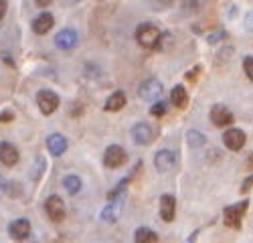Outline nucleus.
<instances>
[{
  "label": "nucleus",
  "instance_id": "22",
  "mask_svg": "<svg viewBox=\"0 0 253 243\" xmlns=\"http://www.w3.org/2000/svg\"><path fill=\"white\" fill-rule=\"evenodd\" d=\"M186 142H188V146H193V148H201L205 144V134L197 132V130H188L186 132Z\"/></svg>",
  "mask_w": 253,
  "mask_h": 243
},
{
  "label": "nucleus",
  "instance_id": "28",
  "mask_svg": "<svg viewBox=\"0 0 253 243\" xmlns=\"http://www.w3.org/2000/svg\"><path fill=\"white\" fill-rule=\"evenodd\" d=\"M6 191H8V182H6V178L0 176V197H2Z\"/></svg>",
  "mask_w": 253,
  "mask_h": 243
},
{
  "label": "nucleus",
  "instance_id": "8",
  "mask_svg": "<svg viewBox=\"0 0 253 243\" xmlns=\"http://www.w3.org/2000/svg\"><path fill=\"white\" fill-rule=\"evenodd\" d=\"M77 40H79V35L75 29H63L57 33L55 37V45L61 49V51H71L75 45H77Z\"/></svg>",
  "mask_w": 253,
  "mask_h": 243
},
{
  "label": "nucleus",
  "instance_id": "27",
  "mask_svg": "<svg viewBox=\"0 0 253 243\" xmlns=\"http://www.w3.org/2000/svg\"><path fill=\"white\" fill-rule=\"evenodd\" d=\"M251 185H253V174H251V176H247V178L243 180V187H241V191H243V193H247Z\"/></svg>",
  "mask_w": 253,
  "mask_h": 243
},
{
  "label": "nucleus",
  "instance_id": "13",
  "mask_svg": "<svg viewBox=\"0 0 253 243\" xmlns=\"http://www.w3.org/2000/svg\"><path fill=\"white\" fill-rule=\"evenodd\" d=\"M209 118H211V122H213L215 126H229L231 122H233V114H231V110L227 108V106H213V110H211V114H209Z\"/></svg>",
  "mask_w": 253,
  "mask_h": 243
},
{
  "label": "nucleus",
  "instance_id": "18",
  "mask_svg": "<svg viewBox=\"0 0 253 243\" xmlns=\"http://www.w3.org/2000/svg\"><path fill=\"white\" fill-rule=\"evenodd\" d=\"M126 106V93L124 91H114L108 99H105V112H120Z\"/></svg>",
  "mask_w": 253,
  "mask_h": 243
},
{
  "label": "nucleus",
  "instance_id": "21",
  "mask_svg": "<svg viewBox=\"0 0 253 243\" xmlns=\"http://www.w3.org/2000/svg\"><path fill=\"white\" fill-rule=\"evenodd\" d=\"M63 187H65V191L69 193V195H77L79 191H81V178L79 176H75V174H67L65 178H63Z\"/></svg>",
  "mask_w": 253,
  "mask_h": 243
},
{
  "label": "nucleus",
  "instance_id": "16",
  "mask_svg": "<svg viewBox=\"0 0 253 243\" xmlns=\"http://www.w3.org/2000/svg\"><path fill=\"white\" fill-rule=\"evenodd\" d=\"M69 148V142L63 134H51L49 140H47V150L53 154V156H61Z\"/></svg>",
  "mask_w": 253,
  "mask_h": 243
},
{
  "label": "nucleus",
  "instance_id": "12",
  "mask_svg": "<svg viewBox=\"0 0 253 243\" xmlns=\"http://www.w3.org/2000/svg\"><path fill=\"white\" fill-rule=\"evenodd\" d=\"M124 195L126 193H122V195H116V197H112L110 199V202L103 207V211H101V219L103 221H110V223H114L116 219H118V215H120V211H122V205H124Z\"/></svg>",
  "mask_w": 253,
  "mask_h": 243
},
{
  "label": "nucleus",
  "instance_id": "20",
  "mask_svg": "<svg viewBox=\"0 0 253 243\" xmlns=\"http://www.w3.org/2000/svg\"><path fill=\"white\" fill-rule=\"evenodd\" d=\"M134 239H136V243H156L158 235L148 227H138L134 233Z\"/></svg>",
  "mask_w": 253,
  "mask_h": 243
},
{
  "label": "nucleus",
  "instance_id": "23",
  "mask_svg": "<svg viewBox=\"0 0 253 243\" xmlns=\"http://www.w3.org/2000/svg\"><path fill=\"white\" fill-rule=\"evenodd\" d=\"M243 71H245V75L253 81V57H251V55L243 59Z\"/></svg>",
  "mask_w": 253,
  "mask_h": 243
},
{
  "label": "nucleus",
  "instance_id": "26",
  "mask_svg": "<svg viewBox=\"0 0 253 243\" xmlns=\"http://www.w3.org/2000/svg\"><path fill=\"white\" fill-rule=\"evenodd\" d=\"M14 118V114L10 112V110H6V112H2L0 114V124H6V122H10Z\"/></svg>",
  "mask_w": 253,
  "mask_h": 243
},
{
  "label": "nucleus",
  "instance_id": "31",
  "mask_svg": "<svg viewBox=\"0 0 253 243\" xmlns=\"http://www.w3.org/2000/svg\"><path fill=\"white\" fill-rule=\"evenodd\" d=\"M61 2H63V4H77L79 0H61Z\"/></svg>",
  "mask_w": 253,
  "mask_h": 243
},
{
  "label": "nucleus",
  "instance_id": "30",
  "mask_svg": "<svg viewBox=\"0 0 253 243\" xmlns=\"http://www.w3.org/2000/svg\"><path fill=\"white\" fill-rule=\"evenodd\" d=\"M4 12H6V0H0V18L4 16Z\"/></svg>",
  "mask_w": 253,
  "mask_h": 243
},
{
  "label": "nucleus",
  "instance_id": "9",
  "mask_svg": "<svg viewBox=\"0 0 253 243\" xmlns=\"http://www.w3.org/2000/svg\"><path fill=\"white\" fill-rule=\"evenodd\" d=\"M154 166L160 172H168L176 166V154L172 150H158L154 156Z\"/></svg>",
  "mask_w": 253,
  "mask_h": 243
},
{
  "label": "nucleus",
  "instance_id": "17",
  "mask_svg": "<svg viewBox=\"0 0 253 243\" xmlns=\"http://www.w3.org/2000/svg\"><path fill=\"white\" fill-rule=\"evenodd\" d=\"M55 25V18L51 12H41L35 20H33V31L37 35H47Z\"/></svg>",
  "mask_w": 253,
  "mask_h": 243
},
{
  "label": "nucleus",
  "instance_id": "19",
  "mask_svg": "<svg viewBox=\"0 0 253 243\" xmlns=\"http://www.w3.org/2000/svg\"><path fill=\"white\" fill-rule=\"evenodd\" d=\"M170 101H172V106L176 108H184L188 104V93L182 85H174L172 91H170Z\"/></svg>",
  "mask_w": 253,
  "mask_h": 243
},
{
  "label": "nucleus",
  "instance_id": "4",
  "mask_svg": "<svg viewBox=\"0 0 253 243\" xmlns=\"http://www.w3.org/2000/svg\"><path fill=\"white\" fill-rule=\"evenodd\" d=\"M126 160H128V154H126V150L118 144L108 146L103 152V164L108 168H120V166H124Z\"/></svg>",
  "mask_w": 253,
  "mask_h": 243
},
{
  "label": "nucleus",
  "instance_id": "24",
  "mask_svg": "<svg viewBox=\"0 0 253 243\" xmlns=\"http://www.w3.org/2000/svg\"><path fill=\"white\" fill-rule=\"evenodd\" d=\"M150 114L152 116H164L166 114V104L164 101H156V104L150 108Z\"/></svg>",
  "mask_w": 253,
  "mask_h": 243
},
{
  "label": "nucleus",
  "instance_id": "10",
  "mask_svg": "<svg viewBox=\"0 0 253 243\" xmlns=\"http://www.w3.org/2000/svg\"><path fill=\"white\" fill-rule=\"evenodd\" d=\"M8 235L14 241H25L31 235V223H29V219H14L8 225Z\"/></svg>",
  "mask_w": 253,
  "mask_h": 243
},
{
  "label": "nucleus",
  "instance_id": "6",
  "mask_svg": "<svg viewBox=\"0 0 253 243\" xmlns=\"http://www.w3.org/2000/svg\"><path fill=\"white\" fill-rule=\"evenodd\" d=\"M138 95L142 99H146V101H154V99H158L162 95V83L158 79H154V77L146 79V81H142L140 87H138Z\"/></svg>",
  "mask_w": 253,
  "mask_h": 243
},
{
  "label": "nucleus",
  "instance_id": "11",
  "mask_svg": "<svg viewBox=\"0 0 253 243\" xmlns=\"http://www.w3.org/2000/svg\"><path fill=\"white\" fill-rule=\"evenodd\" d=\"M132 138H134L136 144L146 146V144H150V142H152L154 132H152L150 124H146V122H138V124L132 128Z\"/></svg>",
  "mask_w": 253,
  "mask_h": 243
},
{
  "label": "nucleus",
  "instance_id": "1",
  "mask_svg": "<svg viewBox=\"0 0 253 243\" xmlns=\"http://www.w3.org/2000/svg\"><path fill=\"white\" fill-rule=\"evenodd\" d=\"M160 37H162V35H160V31H158V27L152 25V23H142V25L136 29V40H138L142 47H146V49L158 47Z\"/></svg>",
  "mask_w": 253,
  "mask_h": 243
},
{
  "label": "nucleus",
  "instance_id": "15",
  "mask_svg": "<svg viewBox=\"0 0 253 243\" xmlns=\"http://www.w3.org/2000/svg\"><path fill=\"white\" fill-rule=\"evenodd\" d=\"M0 162L4 166H14L18 162V150L10 142H0Z\"/></svg>",
  "mask_w": 253,
  "mask_h": 243
},
{
  "label": "nucleus",
  "instance_id": "2",
  "mask_svg": "<svg viewBox=\"0 0 253 243\" xmlns=\"http://www.w3.org/2000/svg\"><path fill=\"white\" fill-rule=\"evenodd\" d=\"M45 213H47V217H49L51 221H55V223H61L63 219H65L67 209H65V202H63V199H61L59 195L47 197V201H45Z\"/></svg>",
  "mask_w": 253,
  "mask_h": 243
},
{
  "label": "nucleus",
  "instance_id": "29",
  "mask_svg": "<svg viewBox=\"0 0 253 243\" xmlns=\"http://www.w3.org/2000/svg\"><path fill=\"white\" fill-rule=\"evenodd\" d=\"M51 2H53V0H37V4H39L41 8H47Z\"/></svg>",
  "mask_w": 253,
  "mask_h": 243
},
{
  "label": "nucleus",
  "instance_id": "7",
  "mask_svg": "<svg viewBox=\"0 0 253 243\" xmlns=\"http://www.w3.org/2000/svg\"><path fill=\"white\" fill-rule=\"evenodd\" d=\"M245 132L243 130H239V128H229L225 134H223V142H225V146L229 148V150H233V152H237V150H241L243 146H245Z\"/></svg>",
  "mask_w": 253,
  "mask_h": 243
},
{
  "label": "nucleus",
  "instance_id": "5",
  "mask_svg": "<svg viewBox=\"0 0 253 243\" xmlns=\"http://www.w3.org/2000/svg\"><path fill=\"white\" fill-rule=\"evenodd\" d=\"M247 211V201H241V202H235L223 211V217H225V225L227 227H241V219H243V213Z\"/></svg>",
  "mask_w": 253,
  "mask_h": 243
},
{
  "label": "nucleus",
  "instance_id": "14",
  "mask_svg": "<svg viewBox=\"0 0 253 243\" xmlns=\"http://www.w3.org/2000/svg\"><path fill=\"white\" fill-rule=\"evenodd\" d=\"M174 215H176V199L172 195H162L160 197V217H162V221L170 223V221H174Z\"/></svg>",
  "mask_w": 253,
  "mask_h": 243
},
{
  "label": "nucleus",
  "instance_id": "3",
  "mask_svg": "<svg viewBox=\"0 0 253 243\" xmlns=\"http://www.w3.org/2000/svg\"><path fill=\"white\" fill-rule=\"evenodd\" d=\"M37 106H39L41 114L51 116L59 108V95L55 91H51V89H41L37 93Z\"/></svg>",
  "mask_w": 253,
  "mask_h": 243
},
{
  "label": "nucleus",
  "instance_id": "32",
  "mask_svg": "<svg viewBox=\"0 0 253 243\" xmlns=\"http://www.w3.org/2000/svg\"><path fill=\"white\" fill-rule=\"evenodd\" d=\"M160 2H162V4H170V2H172V0H160Z\"/></svg>",
  "mask_w": 253,
  "mask_h": 243
},
{
  "label": "nucleus",
  "instance_id": "25",
  "mask_svg": "<svg viewBox=\"0 0 253 243\" xmlns=\"http://www.w3.org/2000/svg\"><path fill=\"white\" fill-rule=\"evenodd\" d=\"M223 37H225V31H217V33H213V35L209 37V43H211V45H215V43H219Z\"/></svg>",
  "mask_w": 253,
  "mask_h": 243
}]
</instances>
